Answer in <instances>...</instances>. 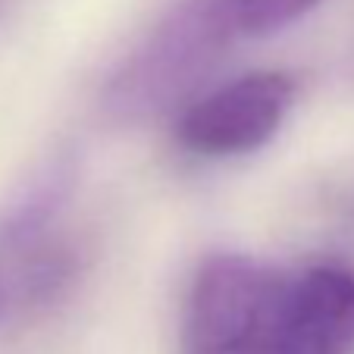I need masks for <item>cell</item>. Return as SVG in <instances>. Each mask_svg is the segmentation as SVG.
Segmentation results:
<instances>
[{
	"label": "cell",
	"mask_w": 354,
	"mask_h": 354,
	"mask_svg": "<svg viewBox=\"0 0 354 354\" xmlns=\"http://www.w3.org/2000/svg\"><path fill=\"white\" fill-rule=\"evenodd\" d=\"M288 273L241 254L198 270L182 317V354H273Z\"/></svg>",
	"instance_id": "cell-1"
},
{
	"label": "cell",
	"mask_w": 354,
	"mask_h": 354,
	"mask_svg": "<svg viewBox=\"0 0 354 354\" xmlns=\"http://www.w3.org/2000/svg\"><path fill=\"white\" fill-rule=\"evenodd\" d=\"M239 38L216 0H182L122 63L107 104L122 120L169 110Z\"/></svg>",
	"instance_id": "cell-2"
},
{
	"label": "cell",
	"mask_w": 354,
	"mask_h": 354,
	"mask_svg": "<svg viewBox=\"0 0 354 354\" xmlns=\"http://www.w3.org/2000/svg\"><path fill=\"white\" fill-rule=\"evenodd\" d=\"M295 104V79L286 73H248L198 97L179 116L176 138L201 157H239L263 147Z\"/></svg>",
	"instance_id": "cell-3"
},
{
	"label": "cell",
	"mask_w": 354,
	"mask_h": 354,
	"mask_svg": "<svg viewBox=\"0 0 354 354\" xmlns=\"http://www.w3.org/2000/svg\"><path fill=\"white\" fill-rule=\"evenodd\" d=\"M273 354H354V270L317 263L288 273Z\"/></svg>",
	"instance_id": "cell-4"
},
{
	"label": "cell",
	"mask_w": 354,
	"mask_h": 354,
	"mask_svg": "<svg viewBox=\"0 0 354 354\" xmlns=\"http://www.w3.org/2000/svg\"><path fill=\"white\" fill-rule=\"evenodd\" d=\"M235 35H270L292 26L320 0H216Z\"/></svg>",
	"instance_id": "cell-5"
},
{
	"label": "cell",
	"mask_w": 354,
	"mask_h": 354,
	"mask_svg": "<svg viewBox=\"0 0 354 354\" xmlns=\"http://www.w3.org/2000/svg\"><path fill=\"white\" fill-rule=\"evenodd\" d=\"M69 185V169H54L50 176H44V182L32 188V192L22 198L19 207H13V214L3 223V235L10 241H22L28 235H35L41 226L47 223V216H54L57 204L63 201Z\"/></svg>",
	"instance_id": "cell-6"
}]
</instances>
